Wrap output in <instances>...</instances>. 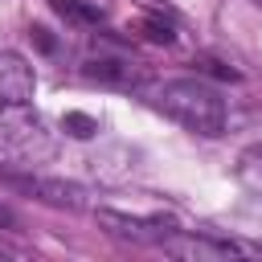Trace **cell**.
Here are the masks:
<instances>
[{"mask_svg":"<svg viewBox=\"0 0 262 262\" xmlns=\"http://www.w3.org/2000/svg\"><path fill=\"white\" fill-rule=\"evenodd\" d=\"M164 254L172 258H188V262H221V258H237V254H250L254 246H242V242H225V237H209V233H188V229H176L160 242Z\"/></svg>","mask_w":262,"mask_h":262,"instance_id":"4","label":"cell"},{"mask_svg":"<svg viewBox=\"0 0 262 262\" xmlns=\"http://www.w3.org/2000/svg\"><path fill=\"white\" fill-rule=\"evenodd\" d=\"M82 70H86V78H98V82H111V86H139L143 82V66L131 61V57H115V53H98Z\"/></svg>","mask_w":262,"mask_h":262,"instance_id":"7","label":"cell"},{"mask_svg":"<svg viewBox=\"0 0 262 262\" xmlns=\"http://www.w3.org/2000/svg\"><path fill=\"white\" fill-rule=\"evenodd\" d=\"M0 229H8V233H16V229H20V217H16L4 201H0Z\"/></svg>","mask_w":262,"mask_h":262,"instance_id":"13","label":"cell"},{"mask_svg":"<svg viewBox=\"0 0 262 262\" xmlns=\"http://www.w3.org/2000/svg\"><path fill=\"white\" fill-rule=\"evenodd\" d=\"M61 131H66L70 139H90V135H98V119H90V115H82V111H66V115H61Z\"/></svg>","mask_w":262,"mask_h":262,"instance_id":"10","label":"cell"},{"mask_svg":"<svg viewBox=\"0 0 262 262\" xmlns=\"http://www.w3.org/2000/svg\"><path fill=\"white\" fill-rule=\"evenodd\" d=\"M94 217L106 233H115L123 242H139V246H160L168 233L180 229L176 217H160V213L156 217H131V213H119V209H94Z\"/></svg>","mask_w":262,"mask_h":262,"instance_id":"3","label":"cell"},{"mask_svg":"<svg viewBox=\"0 0 262 262\" xmlns=\"http://www.w3.org/2000/svg\"><path fill=\"white\" fill-rule=\"evenodd\" d=\"M4 184H12V188H20V192H29V196H37V201H45V205H53V209H86V188H78V184H70V180H49V176H16V172H4L0 176Z\"/></svg>","mask_w":262,"mask_h":262,"instance_id":"5","label":"cell"},{"mask_svg":"<svg viewBox=\"0 0 262 262\" xmlns=\"http://www.w3.org/2000/svg\"><path fill=\"white\" fill-rule=\"evenodd\" d=\"M151 106L164 111L168 119H176L180 127L196 131V135H221L225 131V98L196 78L160 82L151 90Z\"/></svg>","mask_w":262,"mask_h":262,"instance_id":"1","label":"cell"},{"mask_svg":"<svg viewBox=\"0 0 262 262\" xmlns=\"http://www.w3.org/2000/svg\"><path fill=\"white\" fill-rule=\"evenodd\" d=\"M37 90V74L33 66L12 53V49H0V106L4 102H29Z\"/></svg>","mask_w":262,"mask_h":262,"instance_id":"6","label":"cell"},{"mask_svg":"<svg viewBox=\"0 0 262 262\" xmlns=\"http://www.w3.org/2000/svg\"><path fill=\"white\" fill-rule=\"evenodd\" d=\"M233 176H237L242 188H250L254 196H262V143H250V147L237 156Z\"/></svg>","mask_w":262,"mask_h":262,"instance_id":"8","label":"cell"},{"mask_svg":"<svg viewBox=\"0 0 262 262\" xmlns=\"http://www.w3.org/2000/svg\"><path fill=\"white\" fill-rule=\"evenodd\" d=\"M53 12H61L66 20H78V25H98L102 20V8L82 4V0H53Z\"/></svg>","mask_w":262,"mask_h":262,"instance_id":"9","label":"cell"},{"mask_svg":"<svg viewBox=\"0 0 262 262\" xmlns=\"http://www.w3.org/2000/svg\"><path fill=\"white\" fill-rule=\"evenodd\" d=\"M139 29H143V37H151V41H164V45L172 41V29H168V20H160V16H147Z\"/></svg>","mask_w":262,"mask_h":262,"instance_id":"11","label":"cell"},{"mask_svg":"<svg viewBox=\"0 0 262 262\" xmlns=\"http://www.w3.org/2000/svg\"><path fill=\"white\" fill-rule=\"evenodd\" d=\"M29 37H33L45 53H53V37H49V29H45V25H33V29H29Z\"/></svg>","mask_w":262,"mask_h":262,"instance_id":"12","label":"cell"},{"mask_svg":"<svg viewBox=\"0 0 262 262\" xmlns=\"http://www.w3.org/2000/svg\"><path fill=\"white\" fill-rule=\"evenodd\" d=\"M57 151V139L49 123L29 102H4L0 106V156L20 164H41Z\"/></svg>","mask_w":262,"mask_h":262,"instance_id":"2","label":"cell"}]
</instances>
